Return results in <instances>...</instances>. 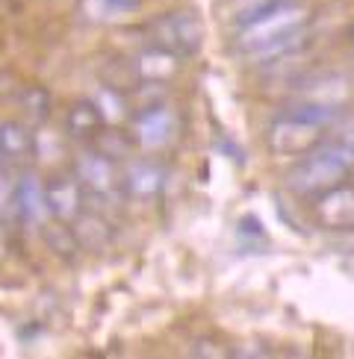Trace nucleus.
Here are the masks:
<instances>
[{
  "label": "nucleus",
  "mask_w": 354,
  "mask_h": 359,
  "mask_svg": "<svg viewBox=\"0 0 354 359\" xmlns=\"http://www.w3.org/2000/svg\"><path fill=\"white\" fill-rule=\"evenodd\" d=\"M145 0H98V12L103 18H127V15H139Z\"/></svg>",
  "instance_id": "18"
},
{
  "label": "nucleus",
  "mask_w": 354,
  "mask_h": 359,
  "mask_svg": "<svg viewBox=\"0 0 354 359\" xmlns=\"http://www.w3.org/2000/svg\"><path fill=\"white\" fill-rule=\"evenodd\" d=\"M148 33V48L166 50L177 59L195 56L204 48V21L189 9H174L162 12L145 27Z\"/></svg>",
  "instance_id": "4"
},
{
  "label": "nucleus",
  "mask_w": 354,
  "mask_h": 359,
  "mask_svg": "<svg viewBox=\"0 0 354 359\" xmlns=\"http://www.w3.org/2000/svg\"><path fill=\"white\" fill-rule=\"evenodd\" d=\"M351 44H354V27H351Z\"/></svg>",
  "instance_id": "20"
},
{
  "label": "nucleus",
  "mask_w": 354,
  "mask_h": 359,
  "mask_svg": "<svg viewBox=\"0 0 354 359\" xmlns=\"http://www.w3.org/2000/svg\"><path fill=\"white\" fill-rule=\"evenodd\" d=\"M41 236H44V242L51 245L53 253H63V257H71L74 250H77V236H74L68 227H65V221H59V224H44L41 227Z\"/></svg>",
  "instance_id": "14"
},
{
  "label": "nucleus",
  "mask_w": 354,
  "mask_h": 359,
  "mask_svg": "<svg viewBox=\"0 0 354 359\" xmlns=\"http://www.w3.org/2000/svg\"><path fill=\"white\" fill-rule=\"evenodd\" d=\"M339 107L328 100H299L292 107L280 109L269 130H266V142L269 151L280 159H301L310 151L328 139V130L336 121Z\"/></svg>",
  "instance_id": "2"
},
{
  "label": "nucleus",
  "mask_w": 354,
  "mask_h": 359,
  "mask_svg": "<svg viewBox=\"0 0 354 359\" xmlns=\"http://www.w3.org/2000/svg\"><path fill=\"white\" fill-rule=\"evenodd\" d=\"M136 74L145 83H166L177 74V56H171L166 50H157V48H148L136 59Z\"/></svg>",
  "instance_id": "13"
},
{
  "label": "nucleus",
  "mask_w": 354,
  "mask_h": 359,
  "mask_svg": "<svg viewBox=\"0 0 354 359\" xmlns=\"http://www.w3.org/2000/svg\"><path fill=\"white\" fill-rule=\"evenodd\" d=\"M74 177L83 186L86 198L92 201H112L124 189V177L118 171V162L92 144L74 159Z\"/></svg>",
  "instance_id": "5"
},
{
  "label": "nucleus",
  "mask_w": 354,
  "mask_h": 359,
  "mask_svg": "<svg viewBox=\"0 0 354 359\" xmlns=\"http://www.w3.org/2000/svg\"><path fill=\"white\" fill-rule=\"evenodd\" d=\"M15 215H18L24 224H29V227H39V230L53 218L48 198H44V183L39 177L24 174L18 180V191H15Z\"/></svg>",
  "instance_id": "9"
},
{
  "label": "nucleus",
  "mask_w": 354,
  "mask_h": 359,
  "mask_svg": "<svg viewBox=\"0 0 354 359\" xmlns=\"http://www.w3.org/2000/svg\"><path fill=\"white\" fill-rule=\"evenodd\" d=\"M124 177V191L133 194L139 201H148L154 194L162 191V183H166V168L154 159H139V162H130Z\"/></svg>",
  "instance_id": "11"
},
{
  "label": "nucleus",
  "mask_w": 354,
  "mask_h": 359,
  "mask_svg": "<svg viewBox=\"0 0 354 359\" xmlns=\"http://www.w3.org/2000/svg\"><path fill=\"white\" fill-rule=\"evenodd\" d=\"M354 171V151L339 142L324 139L316 151L295 159V168L287 174V186L299 198H319L334 186L346 183Z\"/></svg>",
  "instance_id": "3"
},
{
  "label": "nucleus",
  "mask_w": 354,
  "mask_h": 359,
  "mask_svg": "<svg viewBox=\"0 0 354 359\" xmlns=\"http://www.w3.org/2000/svg\"><path fill=\"white\" fill-rule=\"evenodd\" d=\"M348 180H351V183H354V171H351V177H348Z\"/></svg>",
  "instance_id": "21"
},
{
  "label": "nucleus",
  "mask_w": 354,
  "mask_h": 359,
  "mask_svg": "<svg viewBox=\"0 0 354 359\" xmlns=\"http://www.w3.org/2000/svg\"><path fill=\"white\" fill-rule=\"evenodd\" d=\"M21 109L33 118V121H44L48 118V112H51V95L44 92L41 86H29V88H24L21 92Z\"/></svg>",
  "instance_id": "15"
},
{
  "label": "nucleus",
  "mask_w": 354,
  "mask_h": 359,
  "mask_svg": "<svg viewBox=\"0 0 354 359\" xmlns=\"http://www.w3.org/2000/svg\"><path fill=\"white\" fill-rule=\"evenodd\" d=\"M39 154V142L33 130L21 121H4L0 124V159L6 165H27Z\"/></svg>",
  "instance_id": "10"
},
{
  "label": "nucleus",
  "mask_w": 354,
  "mask_h": 359,
  "mask_svg": "<svg viewBox=\"0 0 354 359\" xmlns=\"http://www.w3.org/2000/svg\"><path fill=\"white\" fill-rule=\"evenodd\" d=\"M310 9L299 0H257L242 12L236 44L251 59L269 62L292 53L307 41Z\"/></svg>",
  "instance_id": "1"
},
{
  "label": "nucleus",
  "mask_w": 354,
  "mask_h": 359,
  "mask_svg": "<svg viewBox=\"0 0 354 359\" xmlns=\"http://www.w3.org/2000/svg\"><path fill=\"white\" fill-rule=\"evenodd\" d=\"M103 127H107V118H103V112L95 100H74L65 112V133L77 142L92 144Z\"/></svg>",
  "instance_id": "12"
},
{
  "label": "nucleus",
  "mask_w": 354,
  "mask_h": 359,
  "mask_svg": "<svg viewBox=\"0 0 354 359\" xmlns=\"http://www.w3.org/2000/svg\"><path fill=\"white\" fill-rule=\"evenodd\" d=\"M15 191H18V180L12 177V165L0 159V221L15 215Z\"/></svg>",
  "instance_id": "17"
},
{
  "label": "nucleus",
  "mask_w": 354,
  "mask_h": 359,
  "mask_svg": "<svg viewBox=\"0 0 354 359\" xmlns=\"http://www.w3.org/2000/svg\"><path fill=\"white\" fill-rule=\"evenodd\" d=\"M177 139V115L166 103H148L142 112L133 115V142L142 151H162Z\"/></svg>",
  "instance_id": "6"
},
{
  "label": "nucleus",
  "mask_w": 354,
  "mask_h": 359,
  "mask_svg": "<svg viewBox=\"0 0 354 359\" xmlns=\"http://www.w3.org/2000/svg\"><path fill=\"white\" fill-rule=\"evenodd\" d=\"M313 215L319 227L334 233H351L354 230V183H339L331 191H324L313 203Z\"/></svg>",
  "instance_id": "7"
},
{
  "label": "nucleus",
  "mask_w": 354,
  "mask_h": 359,
  "mask_svg": "<svg viewBox=\"0 0 354 359\" xmlns=\"http://www.w3.org/2000/svg\"><path fill=\"white\" fill-rule=\"evenodd\" d=\"M44 198H48V206H51V215L56 221H77L80 212H83V203H86V191L83 186L77 183L74 174H56L44 183Z\"/></svg>",
  "instance_id": "8"
},
{
  "label": "nucleus",
  "mask_w": 354,
  "mask_h": 359,
  "mask_svg": "<svg viewBox=\"0 0 354 359\" xmlns=\"http://www.w3.org/2000/svg\"><path fill=\"white\" fill-rule=\"evenodd\" d=\"M130 136H122V133H115V130H107L103 127L98 136H95V142H92V147H98V151H103L107 156H112L115 162L118 159H124L127 154H130Z\"/></svg>",
  "instance_id": "16"
},
{
  "label": "nucleus",
  "mask_w": 354,
  "mask_h": 359,
  "mask_svg": "<svg viewBox=\"0 0 354 359\" xmlns=\"http://www.w3.org/2000/svg\"><path fill=\"white\" fill-rule=\"evenodd\" d=\"M331 130H334V139L331 142H339V144H346V147H351V151H354V115H343V112H339L336 121L331 124Z\"/></svg>",
  "instance_id": "19"
}]
</instances>
